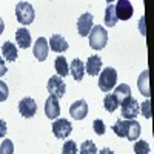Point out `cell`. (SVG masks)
Listing matches in <instances>:
<instances>
[{
    "mask_svg": "<svg viewBox=\"0 0 154 154\" xmlns=\"http://www.w3.org/2000/svg\"><path fill=\"white\" fill-rule=\"evenodd\" d=\"M117 17H116V11H114V5H108L106 9H105V25L108 28H112L116 26V23H117Z\"/></svg>",
    "mask_w": 154,
    "mask_h": 154,
    "instance_id": "cell-22",
    "label": "cell"
},
{
    "mask_svg": "<svg viewBox=\"0 0 154 154\" xmlns=\"http://www.w3.org/2000/svg\"><path fill=\"white\" fill-rule=\"evenodd\" d=\"M6 123H5V120H2L0 119V137H5L6 136Z\"/></svg>",
    "mask_w": 154,
    "mask_h": 154,
    "instance_id": "cell-32",
    "label": "cell"
},
{
    "mask_svg": "<svg viewBox=\"0 0 154 154\" xmlns=\"http://www.w3.org/2000/svg\"><path fill=\"white\" fill-rule=\"evenodd\" d=\"M116 83H117V72H116L114 68L108 66V68H103L100 71V74H99V88L103 93H109L116 86Z\"/></svg>",
    "mask_w": 154,
    "mask_h": 154,
    "instance_id": "cell-2",
    "label": "cell"
},
{
    "mask_svg": "<svg viewBox=\"0 0 154 154\" xmlns=\"http://www.w3.org/2000/svg\"><path fill=\"white\" fill-rule=\"evenodd\" d=\"M71 131H72V125L68 119L60 117L53 122V133L57 139H66L71 134Z\"/></svg>",
    "mask_w": 154,
    "mask_h": 154,
    "instance_id": "cell-6",
    "label": "cell"
},
{
    "mask_svg": "<svg viewBox=\"0 0 154 154\" xmlns=\"http://www.w3.org/2000/svg\"><path fill=\"white\" fill-rule=\"evenodd\" d=\"M85 71L88 75H99L102 71V59L99 56H89L85 65Z\"/></svg>",
    "mask_w": 154,
    "mask_h": 154,
    "instance_id": "cell-14",
    "label": "cell"
},
{
    "mask_svg": "<svg viewBox=\"0 0 154 154\" xmlns=\"http://www.w3.org/2000/svg\"><path fill=\"white\" fill-rule=\"evenodd\" d=\"M0 154H14V143L12 140L5 139L2 145H0Z\"/></svg>",
    "mask_w": 154,
    "mask_h": 154,
    "instance_id": "cell-27",
    "label": "cell"
},
{
    "mask_svg": "<svg viewBox=\"0 0 154 154\" xmlns=\"http://www.w3.org/2000/svg\"><path fill=\"white\" fill-rule=\"evenodd\" d=\"M34 16H35V12H34L31 3H28V2L17 3V6H16V17H17V20L22 25L32 23L34 22Z\"/></svg>",
    "mask_w": 154,
    "mask_h": 154,
    "instance_id": "cell-3",
    "label": "cell"
},
{
    "mask_svg": "<svg viewBox=\"0 0 154 154\" xmlns=\"http://www.w3.org/2000/svg\"><path fill=\"white\" fill-rule=\"evenodd\" d=\"M93 130H94V133H96V134L103 136V134H105V123H103V120L96 119V120L93 122Z\"/></svg>",
    "mask_w": 154,
    "mask_h": 154,
    "instance_id": "cell-29",
    "label": "cell"
},
{
    "mask_svg": "<svg viewBox=\"0 0 154 154\" xmlns=\"http://www.w3.org/2000/svg\"><path fill=\"white\" fill-rule=\"evenodd\" d=\"M93 29V14L91 12H85L79 19H77V31L82 37H86Z\"/></svg>",
    "mask_w": 154,
    "mask_h": 154,
    "instance_id": "cell-9",
    "label": "cell"
},
{
    "mask_svg": "<svg viewBox=\"0 0 154 154\" xmlns=\"http://www.w3.org/2000/svg\"><path fill=\"white\" fill-rule=\"evenodd\" d=\"M88 35H89V46L93 49H103L108 43V31L100 25L93 26L91 32Z\"/></svg>",
    "mask_w": 154,
    "mask_h": 154,
    "instance_id": "cell-1",
    "label": "cell"
},
{
    "mask_svg": "<svg viewBox=\"0 0 154 154\" xmlns=\"http://www.w3.org/2000/svg\"><path fill=\"white\" fill-rule=\"evenodd\" d=\"M6 71H8V68H6V65H5V60L0 57V77L2 75H5L6 74Z\"/></svg>",
    "mask_w": 154,
    "mask_h": 154,
    "instance_id": "cell-33",
    "label": "cell"
},
{
    "mask_svg": "<svg viewBox=\"0 0 154 154\" xmlns=\"http://www.w3.org/2000/svg\"><path fill=\"white\" fill-rule=\"evenodd\" d=\"M112 130L117 137H126V130H128V120L126 119H119L112 125Z\"/></svg>",
    "mask_w": 154,
    "mask_h": 154,
    "instance_id": "cell-24",
    "label": "cell"
},
{
    "mask_svg": "<svg viewBox=\"0 0 154 154\" xmlns=\"http://www.w3.org/2000/svg\"><path fill=\"white\" fill-rule=\"evenodd\" d=\"M139 108H140V111H142L143 117L151 119V102H149V99H148V100H145L142 105H139Z\"/></svg>",
    "mask_w": 154,
    "mask_h": 154,
    "instance_id": "cell-30",
    "label": "cell"
},
{
    "mask_svg": "<svg viewBox=\"0 0 154 154\" xmlns=\"http://www.w3.org/2000/svg\"><path fill=\"white\" fill-rule=\"evenodd\" d=\"M79 154H97V148H96L93 140H86V142H83L80 145Z\"/></svg>",
    "mask_w": 154,
    "mask_h": 154,
    "instance_id": "cell-25",
    "label": "cell"
},
{
    "mask_svg": "<svg viewBox=\"0 0 154 154\" xmlns=\"http://www.w3.org/2000/svg\"><path fill=\"white\" fill-rule=\"evenodd\" d=\"M46 88H48L49 96H54L57 99L63 97V96H65V91H66V85H65V82L62 80V77H59V75L49 77Z\"/></svg>",
    "mask_w": 154,
    "mask_h": 154,
    "instance_id": "cell-5",
    "label": "cell"
},
{
    "mask_svg": "<svg viewBox=\"0 0 154 154\" xmlns=\"http://www.w3.org/2000/svg\"><path fill=\"white\" fill-rule=\"evenodd\" d=\"M54 68L57 71V75L59 77H66L69 74V66H68V62L63 56H59L54 62Z\"/></svg>",
    "mask_w": 154,
    "mask_h": 154,
    "instance_id": "cell-18",
    "label": "cell"
},
{
    "mask_svg": "<svg viewBox=\"0 0 154 154\" xmlns=\"http://www.w3.org/2000/svg\"><path fill=\"white\" fill-rule=\"evenodd\" d=\"M99 154H114V152L111 151V148H102L99 151Z\"/></svg>",
    "mask_w": 154,
    "mask_h": 154,
    "instance_id": "cell-34",
    "label": "cell"
},
{
    "mask_svg": "<svg viewBox=\"0 0 154 154\" xmlns=\"http://www.w3.org/2000/svg\"><path fill=\"white\" fill-rule=\"evenodd\" d=\"M62 154H77V145H75L74 140H66V142L63 143Z\"/></svg>",
    "mask_w": 154,
    "mask_h": 154,
    "instance_id": "cell-28",
    "label": "cell"
},
{
    "mask_svg": "<svg viewBox=\"0 0 154 154\" xmlns=\"http://www.w3.org/2000/svg\"><path fill=\"white\" fill-rule=\"evenodd\" d=\"M19 112L23 116V117H26V119H31L35 116L37 112V103H35V100L31 99V97H25L19 102Z\"/></svg>",
    "mask_w": 154,
    "mask_h": 154,
    "instance_id": "cell-8",
    "label": "cell"
},
{
    "mask_svg": "<svg viewBox=\"0 0 154 154\" xmlns=\"http://www.w3.org/2000/svg\"><path fill=\"white\" fill-rule=\"evenodd\" d=\"M48 53H49L48 40H46L45 37H38L37 42L34 43V57H35L38 62H43V60H46Z\"/></svg>",
    "mask_w": 154,
    "mask_h": 154,
    "instance_id": "cell-10",
    "label": "cell"
},
{
    "mask_svg": "<svg viewBox=\"0 0 154 154\" xmlns=\"http://www.w3.org/2000/svg\"><path fill=\"white\" fill-rule=\"evenodd\" d=\"M3 29H5V23H3V19L0 17V35H2V32H3Z\"/></svg>",
    "mask_w": 154,
    "mask_h": 154,
    "instance_id": "cell-35",
    "label": "cell"
},
{
    "mask_svg": "<svg viewBox=\"0 0 154 154\" xmlns=\"http://www.w3.org/2000/svg\"><path fill=\"white\" fill-rule=\"evenodd\" d=\"M45 114L46 117L49 119H56L60 116V105H59V99L54 96H49L46 99V103H45Z\"/></svg>",
    "mask_w": 154,
    "mask_h": 154,
    "instance_id": "cell-12",
    "label": "cell"
},
{
    "mask_svg": "<svg viewBox=\"0 0 154 154\" xmlns=\"http://www.w3.org/2000/svg\"><path fill=\"white\" fill-rule=\"evenodd\" d=\"M16 42L23 49L29 48L31 46V34H29V31L26 28H19L16 31Z\"/></svg>",
    "mask_w": 154,
    "mask_h": 154,
    "instance_id": "cell-17",
    "label": "cell"
},
{
    "mask_svg": "<svg viewBox=\"0 0 154 154\" xmlns=\"http://www.w3.org/2000/svg\"><path fill=\"white\" fill-rule=\"evenodd\" d=\"M69 114H71V117L75 119V120L85 119L86 114H88V103L85 100L74 102V103H71V106H69Z\"/></svg>",
    "mask_w": 154,
    "mask_h": 154,
    "instance_id": "cell-11",
    "label": "cell"
},
{
    "mask_svg": "<svg viewBox=\"0 0 154 154\" xmlns=\"http://www.w3.org/2000/svg\"><path fill=\"white\" fill-rule=\"evenodd\" d=\"M9 96V89H8V85L5 82L0 80V102H5Z\"/></svg>",
    "mask_w": 154,
    "mask_h": 154,
    "instance_id": "cell-31",
    "label": "cell"
},
{
    "mask_svg": "<svg viewBox=\"0 0 154 154\" xmlns=\"http://www.w3.org/2000/svg\"><path fill=\"white\" fill-rule=\"evenodd\" d=\"M114 11H116V17L117 20H128L133 16V5L130 0H119L114 5Z\"/></svg>",
    "mask_w": 154,
    "mask_h": 154,
    "instance_id": "cell-7",
    "label": "cell"
},
{
    "mask_svg": "<svg viewBox=\"0 0 154 154\" xmlns=\"http://www.w3.org/2000/svg\"><path fill=\"white\" fill-rule=\"evenodd\" d=\"M2 54L5 56V59L8 62H14L17 59V48L12 42H5L2 46Z\"/></svg>",
    "mask_w": 154,
    "mask_h": 154,
    "instance_id": "cell-20",
    "label": "cell"
},
{
    "mask_svg": "<svg viewBox=\"0 0 154 154\" xmlns=\"http://www.w3.org/2000/svg\"><path fill=\"white\" fill-rule=\"evenodd\" d=\"M137 86H139V91H140V94L149 99L151 91H149V71H148V69H146V71H143L142 74L139 75Z\"/></svg>",
    "mask_w": 154,
    "mask_h": 154,
    "instance_id": "cell-16",
    "label": "cell"
},
{
    "mask_svg": "<svg viewBox=\"0 0 154 154\" xmlns=\"http://www.w3.org/2000/svg\"><path fill=\"white\" fill-rule=\"evenodd\" d=\"M120 108H122V117L126 119V120H134L139 114V102L134 99V97H126L122 103H120Z\"/></svg>",
    "mask_w": 154,
    "mask_h": 154,
    "instance_id": "cell-4",
    "label": "cell"
},
{
    "mask_svg": "<svg viewBox=\"0 0 154 154\" xmlns=\"http://www.w3.org/2000/svg\"><path fill=\"white\" fill-rule=\"evenodd\" d=\"M140 136V123L134 120H128V130H126V139L128 140H137Z\"/></svg>",
    "mask_w": 154,
    "mask_h": 154,
    "instance_id": "cell-19",
    "label": "cell"
},
{
    "mask_svg": "<svg viewBox=\"0 0 154 154\" xmlns=\"http://www.w3.org/2000/svg\"><path fill=\"white\" fill-rule=\"evenodd\" d=\"M49 48L54 51V53H65V51L69 48L68 42L65 40V37H62L60 34H54V35H51L49 38Z\"/></svg>",
    "mask_w": 154,
    "mask_h": 154,
    "instance_id": "cell-13",
    "label": "cell"
},
{
    "mask_svg": "<svg viewBox=\"0 0 154 154\" xmlns=\"http://www.w3.org/2000/svg\"><path fill=\"white\" fill-rule=\"evenodd\" d=\"M103 105H105V109L108 111V112H114L116 109L119 108V100H117V97L114 96V93H111V94H106L105 96V99H103Z\"/></svg>",
    "mask_w": 154,
    "mask_h": 154,
    "instance_id": "cell-21",
    "label": "cell"
},
{
    "mask_svg": "<svg viewBox=\"0 0 154 154\" xmlns=\"http://www.w3.org/2000/svg\"><path fill=\"white\" fill-rule=\"evenodd\" d=\"M114 96L117 97L119 103H122V102H123L126 97L131 96V88H130V85H126V83L119 85L117 88H116V91H114Z\"/></svg>",
    "mask_w": 154,
    "mask_h": 154,
    "instance_id": "cell-23",
    "label": "cell"
},
{
    "mask_svg": "<svg viewBox=\"0 0 154 154\" xmlns=\"http://www.w3.org/2000/svg\"><path fill=\"white\" fill-rule=\"evenodd\" d=\"M149 145L145 140H139V142L134 143V152L136 154H149Z\"/></svg>",
    "mask_w": 154,
    "mask_h": 154,
    "instance_id": "cell-26",
    "label": "cell"
},
{
    "mask_svg": "<svg viewBox=\"0 0 154 154\" xmlns=\"http://www.w3.org/2000/svg\"><path fill=\"white\" fill-rule=\"evenodd\" d=\"M69 72L74 77V80L80 82L85 75V63L80 59H72L71 62V66H69Z\"/></svg>",
    "mask_w": 154,
    "mask_h": 154,
    "instance_id": "cell-15",
    "label": "cell"
}]
</instances>
